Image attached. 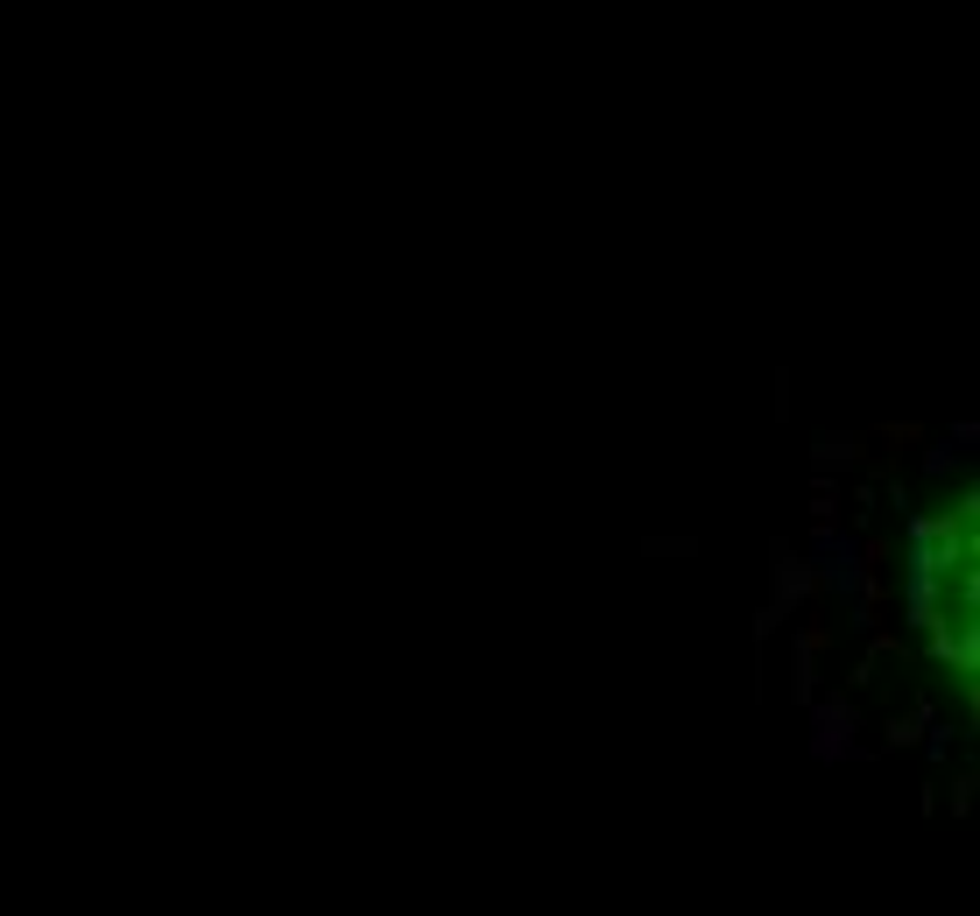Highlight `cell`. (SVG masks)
Segmentation results:
<instances>
[{
    "label": "cell",
    "mask_w": 980,
    "mask_h": 916,
    "mask_svg": "<svg viewBox=\"0 0 980 916\" xmlns=\"http://www.w3.org/2000/svg\"><path fill=\"white\" fill-rule=\"evenodd\" d=\"M805 593H811V572H805L797 558H783V550H776V599H783V607H797Z\"/></svg>",
    "instance_id": "6da1fadb"
},
{
    "label": "cell",
    "mask_w": 980,
    "mask_h": 916,
    "mask_svg": "<svg viewBox=\"0 0 980 916\" xmlns=\"http://www.w3.org/2000/svg\"><path fill=\"white\" fill-rule=\"evenodd\" d=\"M846 733H854V712H846V705H825L819 712V747L833 755V747H846Z\"/></svg>",
    "instance_id": "7a4b0ae2"
}]
</instances>
